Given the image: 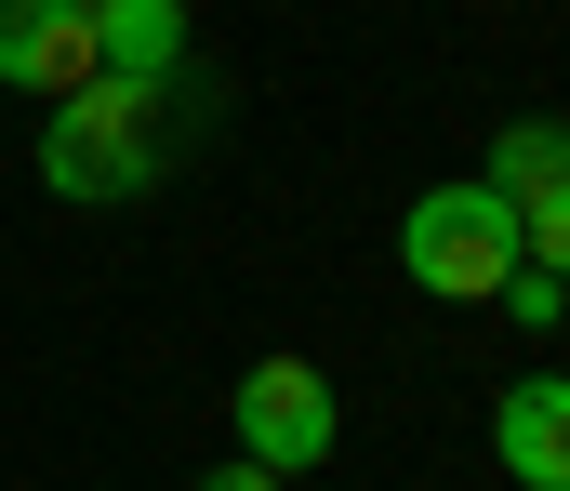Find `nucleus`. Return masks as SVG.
<instances>
[{
    "label": "nucleus",
    "mask_w": 570,
    "mask_h": 491,
    "mask_svg": "<svg viewBox=\"0 0 570 491\" xmlns=\"http://www.w3.org/2000/svg\"><path fill=\"white\" fill-rule=\"evenodd\" d=\"M199 491H279V479H266L253 452H226V465H199Z\"/></svg>",
    "instance_id": "obj_10"
},
{
    "label": "nucleus",
    "mask_w": 570,
    "mask_h": 491,
    "mask_svg": "<svg viewBox=\"0 0 570 491\" xmlns=\"http://www.w3.org/2000/svg\"><path fill=\"white\" fill-rule=\"evenodd\" d=\"M0 80L13 94H80L94 80V13L80 0H0Z\"/></svg>",
    "instance_id": "obj_4"
},
{
    "label": "nucleus",
    "mask_w": 570,
    "mask_h": 491,
    "mask_svg": "<svg viewBox=\"0 0 570 491\" xmlns=\"http://www.w3.org/2000/svg\"><path fill=\"white\" fill-rule=\"evenodd\" d=\"M491 306H518V320H531V332H558V320H570V279H544V266H518V279H504Z\"/></svg>",
    "instance_id": "obj_9"
},
{
    "label": "nucleus",
    "mask_w": 570,
    "mask_h": 491,
    "mask_svg": "<svg viewBox=\"0 0 570 491\" xmlns=\"http://www.w3.org/2000/svg\"><path fill=\"white\" fill-rule=\"evenodd\" d=\"M491 186H504L518 213H531L544 186H570V120H504V134H491Z\"/></svg>",
    "instance_id": "obj_7"
},
{
    "label": "nucleus",
    "mask_w": 570,
    "mask_h": 491,
    "mask_svg": "<svg viewBox=\"0 0 570 491\" xmlns=\"http://www.w3.org/2000/svg\"><path fill=\"white\" fill-rule=\"evenodd\" d=\"M173 107H199V94H186V80H107V67H94V80L53 94V120H40V186L80 199V213H107V199L159 186Z\"/></svg>",
    "instance_id": "obj_1"
},
{
    "label": "nucleus",
    "mask_w": 570,
    "mask_h": 491,
    "mask_svg": "<svg viewBox=\"0 0 570 491\" xmlns=\"http://www.w3.org/2000/svg\"><path fill=\"white\" fill-rule=\"evenodd\" d=\"M107 80H186V0H80Z\"/></svg>",
    "instance_id": "obj_6"
},
{
    "label": "nucleus",
    "mask_w": 570,
    "mask_h": 491,
    "mask_svg": "<svg viewBox=\"0 0 570 491\" xmlns=\"http://www.w3.org/2000/svg\"><path fill=\"white\" fill-rule=\"evenodd\" d=\"M491 452L518 491H570V372H518L491 399Z\"/></svg>",
    "instance_id": "obj_5"
},
{
    "label": "nucleus",
    "mask_w": 570,
    "mask_h": 491,
    "mask_svg": "<svg viewBox=\"0 0 570 491\" xmlns=\"http://www.w3.org/2000/svg\"><path fill=\"white\" fill-rule=\"evenodd\" d=\"M399 266H412V293H438V306H491V293L518 279V199H504L491 173L425 186V199L399 213Z\"/></svg>",
    "instance_id": "obj_2"
},
{
    "label": "nucleus",
    "mask_w": 570,
    "mask_h": 491,
    "mask_svg": "<svg viewBox=\"0 0 570 491\" xmlns=\"http://www.w3.org/2000/svg\"><path fill=\"white\" fill-rule=\"evenodd\" d=\"M226 425H239V452H253L266 479L332 465V439H345V412H332V372H318V359H253V372H239V399H226Z\"/></svg>",
    "instance_id": "obj_3"
},
{
    "label": "nucleus",
    "mask_w": 570,
    "mask_h": 491,
    "mask_svg": "<svg viewBox=\"0 0 570 491\" xmlns=\"http://www.w3.org/2000/svg\"><path fill=\"white\" fill-rule=\"evenodd\" d=\"M518 266H544V279H570V186H544V199L518 213Z\"/></svg>",
    "instance_id": "obj_8"
}]
</instances>
